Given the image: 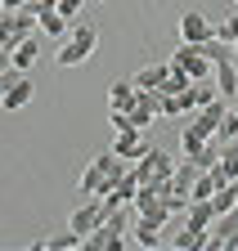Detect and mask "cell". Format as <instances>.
Returning a JSON list of instances; mask_svg holds the SVG:
<instances>
[{
    "label": "cell",
    "instance_id": "cell-1",
    "mask_svg": "<svg viewBox=\"0 0 238 251\" xmlns=\"http://www.w3.org/2000/svg\"><path fill=\"white\" fill-rule=\"evenodd\" d=\"M122 175H126V162L108 148V152H99L95 162L81 171V193H85V198H99V193H108V188L122 184Z\"/></svg>",
    "mask_w": 238,
    "mask_h": 251
},
{
    "label": "cell",
    "instance_id": "cell-2",
    "mask_svg": "<svg viewBox=\"0 0 238 251\" xmlns=\"http://www.w3.org/2000/svg\"><path fill=\"white\" fill-rule=\"evenodd\" d=\"M131 220H135V215H126L122 206L108 211V215L99 220V229L81 238V247H85V251H122V247H126V238H122V233L131 229Z\"/></svg>",
    "mask_w": 238,
    "mask_h": 251
},
{
    "label": "cell",
    "instance_id": "cell-3",
    "mask_svg": "<svg viewBox=\"0 0 238 251\" xmlns=\"http://www.w3.org/2000/svg\"><path fill=\"white\" fill-rule=\"evenodd\" d=\"M95 45H99V31H95V23H72V31H68L63 50L54 54V63H58V68H81V63L95 54Z\"/></svg>",
    "mask_w": 238,
    "mask_h": 251
},
{
    "label": "cell",
    "instance_id": "cell-4",
    "mask_svg": "<svg viewBox=\"0 0 238 251\" xmlns=\"http://www.w3.org/2000/svg\"><path fill=\"white\" fill-rule=\"evenodd\" d=\"M166 63H171V68H180L189 81H207V76H212V58L202 54V45H185L180 41V50H175Z\"/></svg>",
    "mask_w": 238,
    "mask_h": 251
},
{
    "label": "cell",
    "instance_id": "cell-5",
    "mask_svg": "<svg viewBox=\"0 0 238 251\" xmlns=\"http://www.w3.org/2000/svg\"><path fill=\"white\" fill-rule=\"evenodd\" d=\"M216 36V23L207 18V14H185L180 18V41L185 45H202V41H212Z\"/></svg>",
    "mask_w": 238,
    "mask_h": 251
},
{
    "label": "cell",
    "instance_id": "cell-6",
    "mask_svg": "<svg viewBox=\"0 0 238 251\" xmlns=\"http://www.w3.org/2000/svg\"><path fill=\"white\" fill-rule=\"evenodd\" d=\"M126 247H139V251H153V247H166V238H162V229L158 225H148V220H131V238H126Z\"/></svg>",
    "mask_w": 238,
    "mask_h": 251
},
{
    "label": "cell",
    "instance_id": "cell-7",
    "mask_svg": "<svg viewBox=\"0 0 238 251\" xmlns=\"http://www.w3.org/2000/svg\"><path fill=\"white\" fill-rule=\"evenodd\" d=\"M36 58H41V31H32V36H23L14 50H9V63L18 72H32L36 68Z\"/></svg>",
    "mask_w": 238,
    "mask_h": 251
},
{
    "label": "cell",
    "instance_id": "cell-8",
    "mask_svg": "<svg viewBox=\"0 0 238 251\" xmlns=\"http://www.w3.org/2000/svg\"><path fill=\"white\" fill-rule=\"evenodd\" d=\"M99 220H104V202H99V198H90L85 206H77V211H72V225H68V229L85 238V233H95V229H99Z\"/></svg>",
    "mask_w": 238,
    "mask_h": 251
},
{
    "label": "cell",
    "instance_id": "cell-9",
    "mask_svg": "<svg viewBox=\"0 0 238 251\" xmlns=\"http://www.w3.org/2000/svg\"><path fill=\"white\" fill-rule=\"evenodd\" d=\"M112 152L122 157V162H139V157L148 152L144 130H122V135H112Z\"/></svg>",
    "mask_w": 238,
    "mask_h": 251
},
{
    "label": "cell",
    "instance_id": "cell-10",
    "mask_svg": "<svg viewBox=\"0 0 238 251\" xmlns=\"http://www.w3.org/2000/svg\"><path fill=\"white\" fill-rule=\"evenodd\" d=\"M32 94H36V85L32 81H27V72L5 90V94H0V108H5V112H18V108H27V103H32Z\"/></svg>",
    "mask_w": 238,
    "mask_h": 251
},
{
    "label": "cell",
    "instance_id": "cell-11",
    "mask_svg": "<svg viewBox=\"0 0 238 251\" xmlns=\"http://www.w3.org/2000/svg\"><path fill=\"white\" fill-rule=\"evenodd\" d=\"M229 108L220 103V99H212V103H207V108H198V117H193V126H189V130H198L202 139H212L216 135V126H220V117H225Z\"/></svg>",
    "mask_w": 238,
    "mask_h": 251
},
{
    "label": "cell",
    "instance_id": "cell-12",
    "mask_svg": "<svg viewBox=\"0 0 238 251\" xmlns=\"http://www.w3.org/2000/svg\"><path fill=\"white\" fill-rule=\"evenodd\" d=\"M202 171L189 162V157H180L175 162V171H171V193H180V198H189V188H193V179H198Z\"/></svg>",
    "mask_w": 238,
    "mask_h": 251
},
{
    "label": "cell",
    "instance_id": "cell-13",
    "mask_svg": "<svg viewBox=\"0 0 238 251\" xmlns=\"http://www.w3.org/2000/svg\"><path fill=\"white\" fill-rule=\"evenodd\" d=\"M216 166H220L229 179H238V139H220V157H216Z\"/></svg>",
    "mask_w": 238,
    "mask_h": 251
},
{
    "label": "cell",
    "instance_id": "cell-14",
    "mask_svg": "<svg viewBox=\"0 0 238 251\" xmlns=\"http://www.w3.org/2000/svg\"><path fill=\"white\" fill-rule=\"evenodd\" d=\"M166 63H153V68H144L139 76H135V90H162V81H166Z\"/></svg>",
    "mask_w": 238,
    "mask_h": 251
},
{
    "label": "cell",
    "instance_id": "cell-15",
    "mask_svg": "<svg viewBox=\"0 0 238 251\" xmlns=\"http://www.w3.org/2000/svg\"><path fill=\"white\" fill-rule=\"evenodd\" d=\"M108 99H112V108H131L135 103V81H112L108 85Z\"/></svg>",
    "mask_w": 238,
    "mask_h": 251
},
{
    "label": "cell",
    "instance_id": "cell-16",
    "mask_svg": "<svg viewBox=\"0 0 238 251\" xmlns=\"http://www.w3.org/2000/svg\"><path fill=\"white\" fill-rule=\"evenodd\" d=\"M41 31H45V36H54V41H68L72 23H68V18H58V14H45V18H41Z\"/></svg>",
    "mask_w": 238,
    "mask_h": 251
},
{
    "label": "cell",
    "instance_id": "cell-17",
    "mask_svg": "<svg viewBox=\"0 0 238 251\" xmlns=\"http://www.w3.org/2000/svg\"><path fill=\"white\" fill-rule=\"evenodd\" d=\"M189 99H193V112H198V108H207L212 99H220V94H216V85H207V81H193V85H189Z\"/></svg>",
    "mask_w": 238,
    "mask_h": 251
},
{
    "label": "cell",
    "instance_id": "cell-18",
    "mask_svg": "<svg viewBox=\"0 0 238 251\" xmlns=\"http://www.w3.org/2000/svg\"><path fill=\"white\" fill-rule=\"evenodd\" d=\"M166 68H171V63H166ZM189 85H193V81H189L180 68H171V72H166V81H162V94H185Z\"/></svg>",
    "mask_w": 238,
    "mask_h": 251
},
{
    "label": "cell",
    "instance_id": "cell-19",
    "mask_svg": "<svg viewBox=\"0 0 238 251\" xmlns=\"http://www.w3.org/2000/svg\"><path fill=\"white\" fill-rule=\"evenodd\" d=\"M202 144H207V139H202L198 130H189V126H185V135H180V148H185V157H189V162H193V157L202 152Z\"/></svg>",
    "mask_w": 238,
    "mask_h": 251
},
{
    "label": "cell",
    "instance_id": "cell-20",
    "mask_svg": "<svg viewBox=\"0 0 238 251\" xmlns=\"http://www.w3.org/2000/svg\"><path fill=\"white\" fill-rule=\"evenodd\" d=\"M216 41H220V45H234V41H238V14L225 18V23H216Z\"/></svg>",
    "mask_w": 238,
    "mask_h": 251
},
{
    "label": "cell",
    "instance_id": "cell-21",
    "mask_svg": "<svg viewBox=\"0 0 238 251\" xmlns=\"http://www.w3.org/2000/svg\"><path fill=\"white\" fill-rule=\"evenodd\" d=\"M45 247H50V251H77V247H81V233H72V229H68V233H58V238H50Z\"/></svg>",
    "mask_w": 238,
    "mask_h": 251
},
{
    "label": "cell",
    "instance_id": "cell-22",
    "mask_svg": "<svg viewBox=\"0 0 238 251\" xmlns=\"http://www.w3.org/2000/svg\"><path fill=\"white\" fill-rule=\"evenodd\" d=\"M81 5H85V0H54V14H58V18H68V23H72V18L81 14Z\"/></svg>",
    "mask_w": 238,
    "mask_h": 251
},
{
    "label": "cell",
    "instance_id": "cell-23",
    "mask_svg": "<svg viewBox=\"0 0 238 251\" xmlns=\"http://www.w3.org/2000/svg\"><path fill=\"white\" fill-rule=\"evenodd\" d=\"M23 5H27V0H5V9H9V14H14V9H23Z\"/></svg>",
    "mask_w": 238,
    "mask_h": 251
},
{
    "label": "cell",
    "instance_id": "cell-24",
    "mask_svg": "<svg viewBox=\"0 0 238 251\" xmlns=\"http://www.w3.org/2000/svg\"><path fill=\"white\" fill-rule=\"evenodd\" d=\"M234 117H238V94H234Z\"/></svg>",
    "mask_w": 238,
    "mask_h": 251
},
{
    "label": "cell",
    "instance_id": "cell-25",
    "mask_svg": "<svg viewBox=\"0 0 238 251\" xmlns=\"http://www.w3.org/2000/svg\"><path fill=\"white\" fill-rule=\"evenodd\" d=\"M0 14H5V0H0Z\"/></svg>",
    "mask_w": 238,
    "mask_h": 251
},
{
    "label": "cell",
    "instance_id": "cell-26",
    "mask_svg": "<svg viewBox=\"0 0 238 251\" xmlns=\"http://www.w3.org/2000/svg\"><path fill=\"white\" fill-rule=\"evenodd\" d=\"M234 54H238V41H234Z\"/></svg>",
    "mask_w": 238,
    "mask_h": 251
},
{
    "label": "cell",
    "instance_id": "cell-27",
    "mask_svg": "<svg viewBox=\"0 0 238 251\" xmlns=\"http://www.w3.org/2000/svg\"><path fill=\"white\" fill-rule=\"evenodd\" d=\"M95 5H99V0H95Z\"/></svg>",
    "mask_w": 238,
    "mask_h": 251
},
{
    "label": "cell",
    "instance_id": "cell-28",
    "mask_svg": "<svg viewBox=\"0 0 238 251\" xmlns=\"http://www.w3.org/2000/svg\"><path fill=\"white\" fill-rule=\"evenodd\" d=\"M234 5H238V0H234Z\"/></svg>",
    "mask_w": 238,
    "mask_h": 251
}]
</instances>
